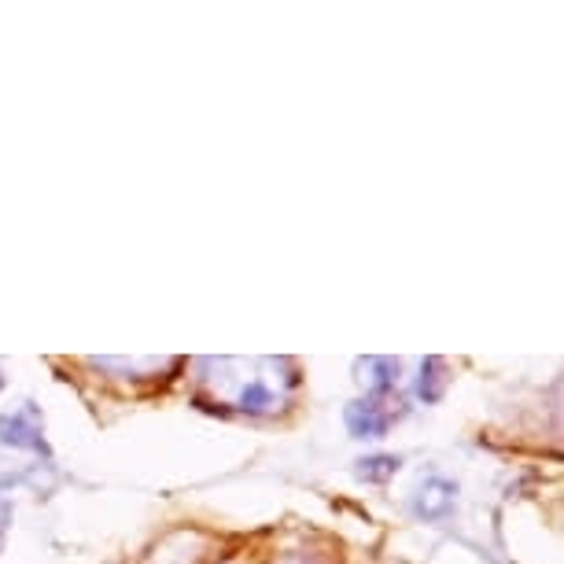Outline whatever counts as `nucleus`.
I'll return each instance as SVG.
<instances>
[{
	"label": "nucleus",
	"instance_id": "obj_1",
	"mask_svg": "<svg viewBox=\"0 0 564 564\" xmlns=\"http://www.w3.org/2000/svg\"><path fill=\"white\" fill-rule=\"evenodd\" d=\"M0 443L12 451H30L41 457H52V446L45 443V421L34 402H23L12 413H0Z\"/></svg>",
	"mask_w": 564,
	"mask_h": 564
},
{
	"label": "nucleus",
	"instance_id": "obj_2",
	"mask_svg": "<svg viewBox=\"0 0 564 564\" xmlns=\"http://www.w3.org/2000/svg\"><path fill=\"white\" fill-rule=\"evenodd\" d=\"M395 417L399 413L388 410V395L355 399V402H347V410H344V424L355 440H384Z\"/></svg>",
	"mask_w": 564,
	"mask_h": 564
},
{
	"label": "nucleus",
	"instance_id": "obj_3",
	"mask_svg": "<svg viewBox=\"0 0 564 564\" xmlns=\"http://www.w3.org/2000/svg\"><path fill=\"white\" fill-rule=\"evenodd\" d=\"M410 506L424 524H443V520L457 509V484L443 480V476H429V480H421V487L413 491Z\"/></svg>",
	"mask_w": 564,
	"mask_h": 564
},
{
	"label": "nucleus",
	"instance_id": "obj_4",
	"mask_svg": "<svg viewBox=\"0 0 564 564\" xmlns=\"http://www.w3.org/2000/svg\"><path fill=\"white\" fill-rule=\"evenodd\" d=\"M358 380L366 384L372 395H388L391 388L399 384V358H358Z\"/></svg>",
	"mask_w": 564,
	"mask_h": 564
},
{
	"label": "nucleus",
	"instance_id": "obj_5",
	"mask_svg": "<svg viewBox=\"0 0 564 564\" xmlns=\"http://www.w3.org/2000/svg\"><path fill=\"white\" fill-rule=\"evenodd\" d=\"M446 384H451V377H446V361L443 358H424L421 369H417V384H413V391H417V399L424 402V406H432V402H440L446 395Z\"/></svg>",
	"mask_w": 564,
	"mask_h": 564
},
{
	"label": "nucleus",
	"instance_id": "obj_6",
	"mask_svg": "<svg viewBox=\"0 0 564 564\" xmlns=\"http://www.w3.org/2000/svg\"><path fill=\"white\" fill-rule=\"evenodd\" d=\"M399 457L395 454H369V457H358L355 462V476L366 484H388L391 476L399 473Z\"/></svg>",
	"mask_w": 564,
	"mask_h": 564
},
{
	"label": "nucleus",
	"instance_id": "obj_7",
	"mask_svg": "<svg viewBox=\"0 0 564 564\" xmlns=\"http://www.w3.org/2000/svg\"><path fill=\"white\" fill-rule=\"evenodd\" d=\"M237 406H240L243 413H270V410L276 406V395L262 384V380H251V384L240 391Z\"/></svg>",
	"mask_w": 564,
	"mask_h": 564
},
{
	"label": "nucleus",
	"instance_id": "obj_8",
	"mask_svg": "<svg viewBox=\"0 0 564 564\" xmlns=\"http://www.w3.org/2000/svg\"><path fill=\"white\" fill-rule=\"evenodd\" d=\"M12 524V502H8V495H0V550H4V531Z\"/></svg>",
	"mask_w": 564,
	"mask_h": 564
},
{
	"label": "nucleus",
	"instance_id": "obj_9",
	"mask_svg": "<svg viewBox=\"0 0 564 564\" xmlns=\"http://www.w3.org/2000/svg\"><path fill=\"white\" fill-rule=\"evenodd\" d=\"M4 384H8V380H4V372H0V391H4Z\"/></svg>",
	"mask_w": 564,
	"mask_h": 564
}]
</instances>
